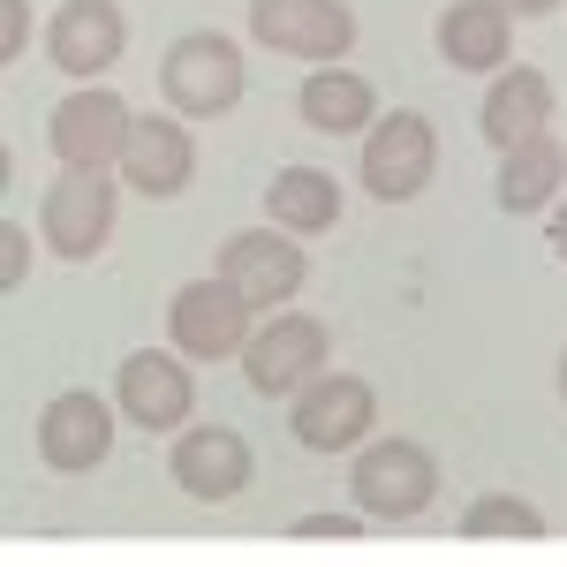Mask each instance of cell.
I'll return each mask as SVG.
<instances>
[{"mask_svg": "<svg viewBox=\"0 0 567 567\" xmlns=\"http://www.w3.org/2000/svg\"><path fill=\"white\" fill-rule=\"evenodd\" d=\"M189 175H197L189 130L167 122V114H144V122L130 130V152H122V182H130L136 197H182Z\"/></svg>", "mask_w": 567, "mask_h": 567, "instance_id": "15", "label": "cell"}, {"mask_svg": "<svg viewBox=\"0 0 567 567\" xmlns=\"http://www.w3.org/2000/svg\"><path fill=\"white\" fill-rule=\"evenodd\" d=\"M326 326L310 318V310H280L265 333H250V349H243V379H250V393H265V401H280V393H303L318 371H326Z\"/></svg>", "mask_w": 567, "mask_h": 567, "instance_id": "6", "label": "cell"}, {"mask_svg": "<svg viewBox=\"0 0 567 567\" xmlns=\"http://www.w3.org/2000/svg\"><path fill=\"white\" fill-rule=\"evenodd\" d=\"M39 235L69 265L99 258V250H106V235H114V182H106V167H61V182L45 189Z\"/></svg>", "mask_w": 567, "mask_h": 567, "instance_id": "4", "label": "cell"}, {"mask_svg": "<svg viewBox=\"0 0 567 567\" xmlns=\"http://www.w3.org/2000/svg\"><path fill=\"white\" fill-rule=\"evenodd\" d=\"M567 182V144L553 130L523 136L499 152V213H545Z\"/></svg>", "mask_w": 567, "mask_h": 567, "instance_id": "17", "label": "cell"}, {"mask_svg": "<svg viewBox=\"0 0 567 567\" xmlns=\"http://www.w3.org/2000/svg\"><path fill=\"white\" fill-rule=\"evenodd\" d=\"M250 31L296 61H341L355 45L349 0H250Z\"/></svg>", "mask_w": 567, "mask_h": 567, "instance_id": "9", "label": "cell"}, {"mask_svg": "<svg viewBox=\"0 0 567 567\" xmlns=\"http://www.w3.org/2000/svg\"><path fill=\"white\" fill-rule=\"evenodd\" d=\"M106 446H114V409L99 393H53L39 409V462L45 470L84 477V470L106 462Z\"/></svg>", "mask_w": 567, "mask_h": 567, "instance_id": "10", "label": "cell"}, {"mask_svg": "<svg viewBox=\"0 0 567 567\" xmlns=\"http://www.w3.org/2000/svg\"><path fill=\"white\" fill-rule=\"evenodd\" d=\"M23 272H31V243H23V227H16V219H0V296H16V288H23Z\"/></svg>", "mask_w": 567, "mask_h": 567, "instance_id": "22", "label": "cell"}, {"mask_svg": "<svg viewBox=\"0 0 567 567\" xmlns=\"http://www.w3.org/2000/svg\"><path fill=\"white\" fill-rule=\"evenodd\" d=\"M499 8H507V16H553L560 0H499Z\"/></svg>", "mask_w": 567, "mask_h": 567, "instance_id": "25", "label": "cell"}, {"mask_svg": "<svg viewBox=\"0 0 567 567\" xmlns=\"http://www.w3.org/2000/svg\"><path fill=\"white\" fill-rule=\"evenodd\" d=\"M122 45H130V23H122L114 0H69L45 23V53H53L61 76H106L122 61Z\"/></svg>", "mask_w": 567, "mask_h": 567, "instance_id": "13", "label": "cell"}, {"mask_svg": "<svg viewBox=\"0 0 567 567\" xmlns=\"http://www.w3.org/2000/svg\"><path fill=\"white\" fill-rule=\"evenodd\" d=\"M250 439L227 432V424H189V432L175 439V484L189 492V499H205V507H219V499H235L243 484H250Z\"/></svg>", "mask_w": 567, "mask_h": 567, "instance_id": "14", "label": "cell"}, {"mask_svg": "<svg viewBox=\"0 0 567 567\" xmlns=\"http://www.w3.org/2000/svg\"><path fill=\"white\" fill-rule=\"evenodd\" d=\"M114 401H122V416L144 424V432H175V424H189L197 386H189V363H182V355L136 349L130 363H122V379H114Z\"/></svg>", "mask_w": 567, "mask_h": 567, "instance_id": "11", "label": "cell"}, {"mask_svg": "<svg viewBox=\"0 0 567 567\" xmlns=\"http://www.w3.org/2000/svg\"><path fill=\"white\" fill-rule=\"evenodd\" d=\"M219 272L250 296V303H296L310 280V258L288 243V235H265V227H250V235H227L219 243Z\"/></svg>", "mask_w": 567, "mask_h": 567, "instance_id": "12", "label": "cell"}, {"mask_svg": "<svg viewBox=\"0 0 567 567\" xmlns=\"http://www.w3.org/2000/svg\"><path fill=\"white\" fill-rule=\"evenodd\" d=\"M553 122V84L537 76V69H499V84L484 91V136L507 152V144H523Z\"/></svg>", "mask_w": 567, "mask_h": 567, "instance_id": "20", "label": "cell"}, {"mask_svg": "<svg viewBox=\"0 0 567 567\" xmlns=\"http://www.w3.org/2000/svg\"><path fill=\"white\" fill-rule=\"evenodd\" d=\"M439 167V130L424 114H386L363 130V189L379 205H409Z\"/></svg>", "mask_w": 567, "mask_h": 567, "instance_id": "5", "label": "cell"}, {"mask_svg": "<svg viewBox=\"0 0 567 567\" xmlns=\"http://www.w3.org/2000/svg\"><path fill=\"white\" fill-rule=\"evenodd\" d=\"M560 393H567V355H560Z\"/></svg>", "mask_w": 567, "mask_h": 567, "instance_id": "27", "label": "cell"}, {"mask_svg": "<svg viewBox=\"0 0 567 567\" xmlns=\"http://www.w3.org/2000/svg\"><path fill=\"white\" fill-rule=\"evenodd\" d=\"M243 53L235 39H219V31H189V39L167 45V61H159V91H167V106H175L182 122H219V114H235L243 106Z\"/></svg>", "mask_w": 567, "mask_h": 567, "instance_id": "1", "label": "cell"}, {"mask_svg": "<svg viewBox=\"0 0 567 567\" xmlns=\"http://www.w3.org/2000/svg\"><path fill=\"white\" fill-rule=\"evenodd\" d=\"M349 484L371 523H409V515H424L439 499V462H432V446H416V439H363Z\"/></svg>", "mask_w": 567, "mask_h": 567, "instance_id": "2", "label": "cell"}, {"mask_svg": "<svg viewBox=\"0 0 567 567\" xmlns=\"http://www.w3.org/2000/svg\"><path fill=\"white\" fill-rule=\"evenodd\" d=\"M439 53L454 61V69H507L515 61V16L499 8V0H454L446 16H439Z\"/></svg>", "mask_w": 567, "mask_h": 567, "instance_id": "16", "label": "cell"}, {"mask_svg": "<svg viewBox=\"0 0 567 567\" xmlns=\"http://www.w3.org/2000/svg\"><path fill=\"white\" fill-rule=\"evenodd\" d=\"M130 99H114V91H69L61 106H53V122H45V136H53V152H61V167H122V152H130Z\"/></svg>", "mask_w": 567, "mask_h": 567, "instance_id": "8", "label": "cell"}, {"mask_svg": "<svg viewBox=\"0 0 567 567\" xmlns=\"http://www.w3.org/2000/svg\"><path fill=\"white\" fill-rule=\"evenodd\" d=\"M31 39V0H0V61H23Z\"/></svg>", "mask_w": 567, "mask_h": 567, "instance_id": "23", "label": "cell"}, {"mask_svg": "<svg viewBox=\"0 0 567 567\" xmlns=\"http://www.w3.org/2000/svg\"><path fill=\"white\" fill-rule=\"evenodd\" d=\"M167 326H175V349L189 363H219V355H243L250 349V326H258V303L213 272V280H189L175 303H167Z\"/></svg>", "mask_w": 567, "mask_h": 567, "instance_id": "3", "label": "cell"}, {"mask_svg": "<svg viewBox=\"0 0 567 567\" xmlns=\"http://www.w3.org/2000/svg\"><path fill=\"white\" fill-rule=\"evenodd\" d=\"M296 106H303V122L318 136H355V130H371V122H379V91L363 84L355 69H333V61L303 84Z\"/></svg>", "mask_w": 567, "mask_h": 567, "instance_id": "19", "label": "cell"}, {"mask_svg": "<svg viewBox=\"0 0 567 567\" xmlns=\"http://www.w3.org/2000/svg\"><path fill=\"white\" fill-rule=\"evenodd\" d=\"M288 424H296V439H303L310 454H349L379 424V393L363 386V379H349V371H318L296 393V416Z\"/></svg>", "mask_w": 567, "mask_h": 567, "instance_id": "7", "label": "cell"}, {"mask_svg": "<svg viewBox=\"0 0 567 567\" xmlns=\"http://www.w3.org/2000/svg\"><path fill=\"white\" fill-rule=\"evenodd\" d=\"M265 219L280 235H326L341 219V182L326 175V167H280V175L265 182Z\"/></svg>", "mask_w": 567, "mask_h": 567, "instance_id": "18", "label": "cell"}, {"mask_svg": "<svg viewBox=\"0 0 567 567\" xmlns=\"http://www.w3.org/2000/svg\"><path fill=\"white\" fill-rule=\"evenodd\" d=\"M553 250H560V265H567V205L553 213Z\"/></svg>", "mask_w": 567, "mask_h": 567, "instance_id": "26", "label": "cell"}, {"mask_svg": "<svg viewBox=\"0 0 567 567\" xmlns=\"http://www.w3.org/2000/svg\"><path fill=\"white\" fill-rule=\"evenodd\" d=\"M363 523H371V515L355 507V515H303V523H296V529H303V537H355V529H363Z\"/></svg>", "mask_w": 567, "mask_h": 567, "instance_id": "24", "label": "cell"}, {"mask_svg": "<svg viewBox=\"0 0 567 567\" xmlns=\"http://www.w3.org/2000/svg\"><path fill=\"white\" fill-rule=\"evenodd\" d=\"M462 529H470V537H537L545 515H537L529 499H515V492H484V499H470Z\"/></svg>", "mask_w": 567, "mask_h": 567, "instance_id": "21", "label": "cell"}]
</instances>
